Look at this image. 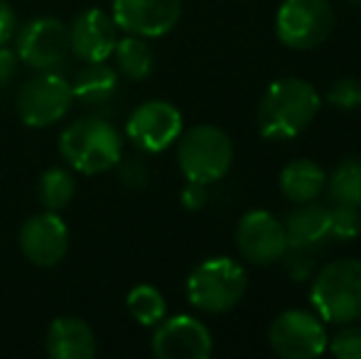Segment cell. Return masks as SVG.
<instances>
[{
  "mask_svg": "<svg viewBox=\"0 0 361 359\" xmlns=\"http://www.w3.org/2000/svg\"><path fill=\"white\" fill-rule=\"evenodd\" d=\"M322 96L300 77L276 79L258 104V133L266 140L298 138L319 114Z\"/></svg>",
  "mask_w": 361,
  "mask_h": 359,
  "instance_id": "cell-1",
  "label": "cell"
},
{
  "mask_svg": "<svg viewBox=\"0 0 361 359\" xmlns=\"http://www.w3.org/2000/svg\"><path fill=\"white\" fill-rule=\"evenodd\" d=\"M59 153L81 175L109 173L123 158V135L99 116H84L59 135Z\"/></svg>",
  "mask_w": 361,
  "mask_h": 359,
  "instance_id": "cell-2",
  "label": "cell"
},
{
  "mask_svg": "<svg viewBox=\"0 0 361 359\" xmlns=\"http://www.w3.org/2000/svg\"><path fill=\"white\" fill-rule=\"evenodd\" d=\"M310 303L329 325L361 320V259H334L322 266L310 288Z\"/></svg>",
  "mask_w": 361,
  "mask_h": 359,
  "instance_id": "cell-3",
  "label": "cell"
},
{
  "mask_svg": "<svg viewBox=\"0 0 361 359\" xmlns=\"http://www.w3.org/2000/svg\"><path fill=\"white\" fill-rule=\"evenodd\" d=\"M248 276L238 261L228 256H212L190 271L185 283L187 300L202 312H228L243 300Z\"/></svg>",
  "mask_w": 361,
  "mask_h": 359,
  "instance_id": "cell-4",
  "label": "cell"
},
{
  "mask_svg": "<svg viewBox=\"0 0 361 359\" xmlns=\"http://www.w3.org/2000/svg\"><path fill=\"white\" fill-rule=\"evenodd\" d=\"M233 143L219 126L200 123L177 138V165L187 182L214 185L231 170Z\"/></svg>",
  "mask_w": 361,
  "mask_h": 359,
  "instance_id": "cell-5",
  "label": "cell"
},
{
  "mask_svg": "<svg viewBox=\"0 0 361 359\" xmlns=\"http://www.w3.org/2000/svg\"><path fill=\"white\" fill-rule=\"evenodd\" d=\"M74 106L72 82L59 72H37L20 87L15 109L30 128H49L59 123Z\"/></svg>",
  "mask_w": 361,
  "mask_h": 359,
  "instance_id": "cell-6",
  "label": "cell"
},
{
  "mask_svg": "<svg viewBox=\"0 0 361 359\" xmlns=\"http://www.w3.org/2000/svg\"><path fill=\"white\" fill-rule=\"evenodd\" d=\"M329 0H283L276 13V35L290 49H314L332 35Z\"/></svg>",
  "mask_w": 361,
  "mask_h": 359,
  "instance_id": "cell-7",
  "label": "cell"
},
{
  "mask_svg": "<svg viewBox=\"0 0 361 359\" xmlns=\"http://www.w3.org/2000/svg\"><path fill=\"white\" fill-rule=\"evenodd\" d=\"M13 39L18 59L35 72H57L72 54L69 28L57 18H32Z\"/></svg>",
  "mask_w": 361,
  "mask_h": 359,
  "instance_id": "cell-8",
  "label": "cell"
},
{
  "mask_svg": "<svg viewBox=\"0 0 361 359\" xmlns=\"http://www.w3.org/2000/svg\"><path fill=\"white\" fill-rule=\"evenodd\" d=\"M327 330L317 312L286 310L271 322L268 345L283 359H314L327 352Z\"/></svg>",
  "mask_w": 361,
  "mask_h": 359,
  "instance_id": "cell-9",
  "label": "cell"
},
{
  "mask_svg": "<svg viewBox=\"0 0 361 359\" xmlns=\"http://www.w3.org/2000/svg\"><path fill=\"white\" fill-rule=\"evenodd\" d=\"M185 130V121L175 104L165 99H150L133 109L126 121V135L143 153H162Z\"/></svg>",
  "mask_w": 361,
  "mask_h": 359,
  "instance_id": "cell-10",
  "label": "cell"
},
{
  "mask_svg": "<svg viewBox=\"0 0 361 359\" xmlns=\"http://www.w3.org/2000/svg\"><path fill=\"white\" fill-rule=\"evenodd\" d=\"M236 249L253 266H271L288 256V234L283 221L268 209H251L238 219Z\"/></svg>",
  "mask_w": 361,
  "mask_h": 359,
  "instance_id": "cell-11",
  "label": "cell"
},
{
  "mask_svg": "<svg viewBox=\"0 0 361 359\" xmlns=\"http://www.w3.org/2000/svg\"><path fill=\"white\" fill-rule=\"evenodd\" d=\"M214 337L209 327L192 315L162 317L152 332V355L157 359H209Z\"/></svg>",
  "mask_w": 361,
  "mask_h": 359,
  "instance_id": "cell-12",
  "label": "cell"
},
{
  "mask_svg": "<svg viewBox=\"0 0 361 359\" xmlns=\"http://www.w3.org/2000/svg\"><path fill=\"white\" fill-rule=\"evenodd\" d=\"M23 256L37 269H54L69 251V229L59 212H39L23 221L18 234Z\"/></svg>",
  "mask_w": 361,
  "mask_h": 359,
  "instance_id": "cell-13",
  "label": "cell"
},
{
  "mask_svg": "<svg viewBox=\"0 0 361 359\" xmlns=\"http://www.w3.org/2000/svg\"><path fill=\"white\" fill-rule=\"evenodd\" d=\"M111 18L126 35L145 39L165 37L182 18V0H114Z\"/></svg>",
  "mask_w": 361,
  "mask_h": 359,
  "instance_id": "cell-14",
  "label": "cell"
},
{
  "mask_svg": "<svg viewBox=\"0 0 361 359\" xmlns=\"http://www.w3.org/2000/svg\"><path fill=\"white\" fill-rule=\"evenodd\" d=\"M118 42V25L99 8L81 10L69 25V47L81 62H106Z\"/></svg>",
  "mask_w": 361,
  "mask_h": 359,
  "instance_id": "cell-15",
  "label": "cell"
},
{
  "mask_svg": "<svg viewBox=\"0 0 361 359\" xmlns=\"http://www.w3.org/2000/svg\"><path fill=\"white\" fill-rule=\"evenodd\" d=\"M44 347L52 359H94L99 350L91 325L76 315H62L52 320Z\"/></svg>",
  "mask_w": 361,
  "mask_h": 359,
  "instance_id": "cell-16",
  "label": "cell"
},
{
  "mask_svg": "<svg viewBox=\"0 0 361 359\" xmlns=\"http://www.w3.org/2000/svg\"><path fill=\"white\" fill-rule=\"evenodd\" d=\"M290 251H307L329 236V207L317 202H302L283 221Z\"/></svg>",
  "mask_w": 361,
  "mask_h": 359,
  "instance_id": "cell-17",
  "label": "cell"
},
{
  "mask_svg": "<svg viewBox=\"0 0 361 359\" xmlns=\"http://www.w3.org/2000/svg\"><path fill=\"white\" fill-rule=\"evenodd\" d=\"M278 187H281L286 200L302 205V202H312L322 195L324 187H327V173L322 170V165L310 158L290 160L281 170Z\"/></svg>",
  "mask_w": 361,
  "mask_h": 359,
  "instance_id": "cell-18",
  "label": "cell"
},
{
  "mask_svg": "<svg viewBox=\"0 0 361 359\" xmlns=\"http://www.w3.org/2000/svg\"><path fill=\"white\" fill-rule=\"evenodd\" d=\"M118 91V72L106 62H86V67L76 74L72 82L74 101L86 109H101Z\"/></svg>",
  "mask_w": 361,
  "mask_h": 359,
  "instance_id": "cell-19",
  "label": "cell"
},
{
  "mask_svg": "<svg viewBox=\"0 0 361 359\" xmlns=\"http://www.w3.org/2000/svg\"><path fill=\"white\" fill-rule=\"evenodd\" d=\"M111 57L116 59V72L123 74L130 82H143L155 69V54L145 42V37H138V35L121 37Z\"/></svg>",
  "mask_w": 361,
  "mask_h": 359,
  "instance_id": "cell-20",
  "label": "cell"
},
{
  "mask_svg": "<svg viewBox=\"0 0 361 359\" xmlns=\"http://www.w3.org/2000/svg\"><path fill=\"white\" fill-rule=\"evenodd\" d=\"M324 190H329V197L337 205L361 209V155L344 158L327 178Z\"/></svg>",
  "mask_w": 361,
  "mask_h": 359,
  "instance_id": "cell-21",
  "label": "cell"
},
{
  "mask_svg": "<svg viewBox=\"0 0 361 359\" xmlns=\"http://www.w3.org/2000/svg\"><path fill=\"white\" fill-rule=\"evenodd\" d=\"M76 195V180L69 170L49 168L37 182V197L47 212H62L72 205Z\"/></svg>",
  "mask_w": 361,
  "mask_h": 359,
  "instance_id": "cell-22",
  "label": "cell"
},
{
  "mask_svg": "<svg viewBox=\"0 0 361 359\" xmlns=\"http://www.w3.org/2000/svg\"><path fill=\"white\" fill-rule=\"evenodd\" d=\"M126 308H128L130 317L143 327H155L167 315L165 296L147 283L130 288V293L126 296Z\"/></svg>",
  "mask_w": 361,
  "mask_h": 359,
  "instance_id": "cell-23",
  "label": "cell"
},
{
  "mask_svg": "<svg viewBox=\"0 0 361 359\" xmlns=\"http://www.w3.org/2000/svg\"><path fill=\"white\" fill-rule=\"evenodd\" d=\"M361 234V209L347 205L329 207V236L339 241H352Z\"/></svg>",
  "mask_w": 361,
  "mask_h": 359,
  "instance_id": "cell-24",
  "label": "cell"
},
{
  "mask_svg": "<svg viewBox=\"0 0 361 359\" xmlns=\"http://www.w3.org/2000/svg\"><path fill=\"white\" fill-rule=\"evenodd\" d=\"M327 104L337 111H357L361 109V79L359 77H342L332 82L327 89Z\"/></svg>",
  "mask_w": 361,
  "mask_h": 359,
  "instance_id": "cell-25",
  "label": "cell"
},
{
  "mask_svg": "<svg viewBox=\"0 0 361 359\" xmlns=\"http://www.w3.org/2000/svg\"><path fill=\"white\" fill-rule=\"evenodd\" d=\"M327 350L337 359H361V325H347L327 342Z\"/></svg>",
  "mask_w": 361,
  "mask_h": 359,
  "instance_id": "cell-26",
  "label": "cell"
},
{
  "mask_svg": "<svg viewBox=\"0 0 361 359\" xmlns=\"http://www.w3.org/2000/svg\"><path fill=\"white\" fill-rule=\"evenodd\" d=\"M116 168H118V180L130 190H140V187H145L150 182V170L138 158H121Z\"/></svg>",
  "mask_w": 361,
  "mask_h": 359,
  "instance_id": "cell-27",
  "label": "cell"
},
{
  "mask_svg": "<svg viewBox=\"0 0 361 359\" xmlns=\"http://www.w3.org/2000/svg\"><path fill=\"white\" fill-rule=\"evenodd\" d=\"M18 32V15L8 0H0V44H8Z\"/></svg>",
  "mask_w": 361,
  "mask_h": 359,
  "instance_id": "cell-28",
  "label": "cell"
},
{
  "mask_svg": "<svg viewBox=\"0 0 361 359\" xmlns=\"http://www.w3.org/2000/svg\"><path fill=\"white\" fill-rule=\"evenodd\" d=\"M18 74V54L8 44H0V89H5Z\"/></svg>",
  "mask_w": 361,
  "mask_h": 359,
  "instance_id": "cell-29",
  "label": "cell"
},
{
  "mask_svg": "<svg viewBox=\"0 0 361 359\" xmlns=\"http://www.w3.org/2000/svg\"><path fill=\"white\" fill-rule=\"evenodd\" d=\"M182 205L187 209H202L207 202V185H200V182H187L185 190H182Z\"/></svg>",
  "mask_w": 361,
  "mask_h": 359,
  "instance_id": "cell-30",
  "label": "cell"
},
{
  "mask_svg": "<svg viewBox=\"0 0 361 359\" xmlns=\"http://www.w3.org/2000/svg\"><path fill=\"white\" fill-rule=\"evenodd\" d=\"M349 3H354V5H361V0H349Z\"/></svg>",
  "mask_w": 361,
  "mask_h": 359,
  "instance_id": "cell-31",
  "label": "cell"
}]
</instances>
